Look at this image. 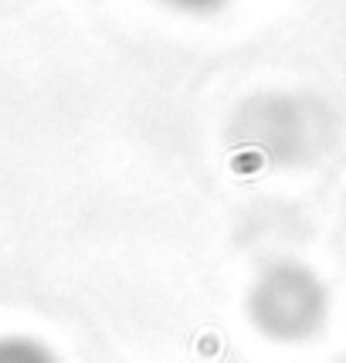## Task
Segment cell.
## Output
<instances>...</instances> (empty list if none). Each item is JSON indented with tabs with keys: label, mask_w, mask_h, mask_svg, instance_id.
<instances>
[{
	"label": "cell",
	"mask_w": 346,
	"mask_h": 363,
	"mask_svg": "<svg viewBox=\"0 0 346 363\" xmlns=\"http://www.w3.org/2000/svg\"><path fill=\"white\" fill-rule=\"evenodd\" d=\"M177 4H190V7H204V4H214V0H177Z\"/></svg>",
	"instance_id": "cell-3"
},
{
	"label": "cell",
	"mask_w": 346,
	"mask_h": 363,
	"mask_svg": "<svg viewBox=\"0 0 346 363\" xmlns=\"http://www.w3.org/2000/svg\"><path fill=\"white\" fill-rule=\"evenodd\" d=\"M0 363H55V357L34 340L7 336V340H0Z\"/></svg>",
	"instance_id": "cell-2"
},
{
	"label": "cell",
	"mask_w": 346,
	"mask_h": 363,
	"mask_svg": "<svg viewBox=\"0 0 346 363\" xmlns=\"http://www.w3.org/2000/svg\"><path fill=\"white\" fill-rule=\"evenodd\" d=\"M252 309L265 333L279 340H296L313 333L316 323L323 319V289L309 272L285 265L262 279Z\"/></svg>",
	"instance_id": "cell-1"
}]
</instances>
